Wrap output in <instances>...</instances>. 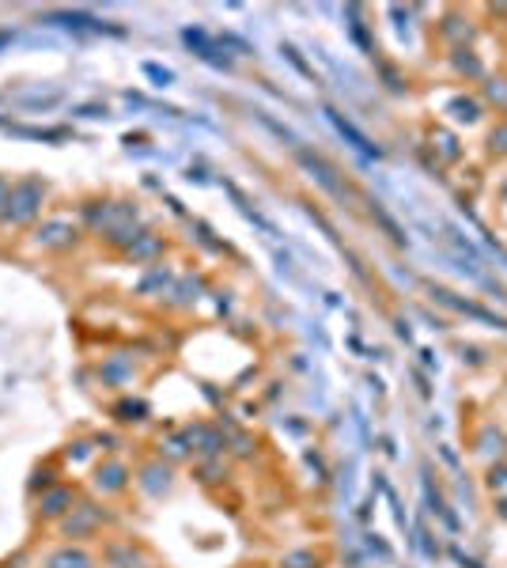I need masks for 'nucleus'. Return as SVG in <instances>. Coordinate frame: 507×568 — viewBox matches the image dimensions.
<instances>
[{
	"label": "nucleus",
	"instance_id": "obj_1",
	"mask_svg": "<svg viewBox=\"0 0 507 568\" xmlns=\"http://www.w3.org/2000/svg\"><path fill=\"white\" fill-rule=\"evenodd\" d=\"M107 527H110V512H107V504H102V501H88V496H80L73 512H68L54 531H57V538H62V542H76V546H84V542H96Z\"/></svg>",
	"mask_w": 507,
	"mask_h": 568
},
{
	"label": "nucleus",
	"instance_id": "obj_2",
	"mask_svg": "<svg viewBox=\"0 0 507 568\" xmlns=\"http://www.w3.org/2000/svg\"><path fill=\"white\" fill-rule=\"evenodd\" d=\"M42 197H46V186L34 183V178L15 183L12 194H8V205L0 209V223H4V228H23V223H31L42 212Z\"/></svg>",
	"mask_w": 507,
	"mask_h": 568
},
{
	"label": "nucleus",
	"instance_id": "obj_3",
	"mask_svg": "<svg viewBox=\"0 0 507 568\" xmlns=\"http://www.w3.org/2000/svg\"><path fill=\"white\" fill-rule=\"evenodd\" d=\"M76 501H80V489H76L73 481H57V485L42 489L38 504H34V520H38L42 527H57L76 507Z\"/></svg>",
	"mask_w": 507,
	"mask_h": 568
},
{
	"label": "nucleus",
	"instance_id": "obj_4",
	"mask_svg": "<svg viewBox=\"0 0 507 568\" xmlns=\"http://www.w3.org/2000/svg\"><path fill=\"white\" fill-rule=\"evenodd\" d=\"M129 470H125V462H118V459H102L91 467V493L99 496V501H110V496H122L125 489H129Z\"/></svg>",
	"mask_w": 507,
	"mask_h": 568
},
{
	"label": "nucleus",
	"instance_id": "obj_5",
	"mask_svg": "<svg viewBox=\"0 0 507 568\" xmlns=\"http://www.w3.org/2000/svg\"><path fill=\"white\" fill-rule=\"evenodd\" d=\"M76 236H80V231H76L68 220H46L38 231H34V247H38V251H49V254H65L76 247Z\"/></svg>",
	"mask_w": 507,
	"mask_h": 568
},
{
	"label": "nucleus",
	"instance_id": "obj_6",
	"mask_svg": "<svg viewBox=\"0 0 507 568\" xmlns=\"http://www.w3.org/2000/svg\"><path fill=\"white\" fill-rule=\"evenodd\" d=\"M38 568H99V561H96V554H91L88 546L62 542V546H54L46 557H42Z\"/></svg>",
	"mask_w": 507,
	"mask_h": 568
},
{
	"label": "nucleus",
	"instance_id": "obj_7",
	"mask_svg": "<svg viewBox=\"0 0 507 568\" xmlns=\"http://www.w3.org/2000/svg\"><path fill=\"white\" fill-rule=\"evenodd\" d=\"M102 561L110 568H141V546L133 538H114L102 549Z\"/></svg>",
	"mask_w": 507,
	"mask_h": 568
},
{
	"label": "nucleus",
	"instance_id": "obj_8",
	"mask_svg": "<svg viewBox=\"0 0 507 568\" xmlns=\"http://www.w3.org/2000/svg\"><path fill=\"white\" fill-rule=\"evenodd\" d=\"M8 194H12V183H8V178H0V209L8 205Z\"/></svg>",
	"mask_w": 507,
	"mask_h": 568
},
{
	"label": "nucleus",
	"instance_id": "obj_9",
	"mask_svg": "<svg viewBox=\"0 0 507 568\" xmlns=\"http://www.w3.org/2000/svg\"><path fill=\"white\" fill-rule=\"evenodd\" d=\"M23 565H27V561H23V557H12V561H8V565H0V568H23Z\"/></svg>",
	"mask_w": 507,
	"mask_h": 568
}]
</instances>
